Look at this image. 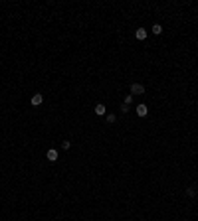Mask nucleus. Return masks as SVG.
<instances>
[{
  "label": "nucleus",
  "mask_w": 198,
  "mask_h": 221,
  "mask_svg": "<svg viewBox=\"0 0 198 221\" xmlns=\"http://www.w3.org/2000/svg\"><path fill=\"white\" fill-rule=\"evenodd\" d=\"M95 115H97V116H103V115H107V109H105V105H103V103H99V105H95Z\"/></svg>",
  "instance_id": "7ed1b4c3"
},
{
  "label": "nucleus",
  "mask_w": 198,
  "mask_h": 221,
  "mask_svg": "<svg viewBox=\"0 0 198 221\" xmlns=\"http://www.w3.org/2000/svg\"><path fill=\"white\" fill-rule=\"evenodd\" d=\"M186 195H188V198H194V195H196V190H194V187H186Z\"/></svg>",
  "instance_id": "6e6552de"
},
{
  "label": "nucleus",
  "mask_w": 198,
  "mask_h": 221,
  "mask_svg": "<svg viewBox=\"0 0 198 221\" xmlns=\"http://www.w3.org/2000/svg\"><path fill=\"white\" fill-rule=\"evenodd\" d=\"M147 112H149V109H147V105H137V115L139 116H147Z\"/></svg>",
  "instance_id": "39448f33"
},
{
  "label": "nucleus",
  "mask_w": 198,
  "mask_h": 221,
  "mask_svg": "<svg viewBox=\"0 0 198 221\" xmlns=\"http://www.w3.org/2000/svg\"><path fill=\"white\" fill-rule=\"evenodd\" d=\"M125 105H131V103H133V95H127V97H125Z\"/></svg>",
  "instance_id": "9b49d317"
},
{
  "label": "nucleus",
  "mask_w": 198,
  "mask_h": 221,
  "mask_svg": "<svg viewBox=\"0 0 198 221\" xmlns=\"http://www.w3.org/2000/svg\"><path fill=\"white\" fill-rule=\"evenodd\" d=\"M145 93V85H141V83H131V95H143Z\"/></svg>",
  "instance_id": "f257e3e1"
},
{
  "label": "nucleus",
  "mask_w": 198,
  "mask_h": 221,
  "mask_svg": "<svg viewBox=\"0 0 198 221\" xmlns=\"http://www.w3.org/2000/svg\"><path fill=\"white\" fill-rule=\"evenodd\" d=\"M69 146H71L69 140H64V142H62V148H64V150H69Z\"/></svg>",
  "instance_id": "9d476101"
},
{
  "label": "nucleus",
  "mask_w": 198,
  "mask_h": 221,
  "mask_svg": "<svg viewBox=\"0 0 198 221\" xmlns=\"http://www.w3.org/2000/svg\"><path fill=\"white\" fill-rule=\"evenodd\" d=\"M105 119H107V123H115V119H117V116L113 115V112H109V115H105Z\"/></svg>",
  "instance_id": "1a4fd4ad"
},
{
  "label": "nucleus",
  "mask_w": 198,
  "mask_h": 221,
  "mask_svg": "<svg viewBox=\"0 0 198 221\" xmlns=\"http://www.w3.org/2000/svg\"><path fill=\"white\" fill-rule=\"evenodd\" d=\"M153 34L155 36H161L163 34V26H161V24H155V26H153Z\"/></svg>",
  "instance_id": "0eeeda50"
},
{
  "label": "nucleus",
  "mask_w": 198,
  "mask_h": 221,
  "mask_svg": "<svg viewBox=\"0 0 198 221\" xmlns=\"http://www.w3.org/2000/svg\"><path fill=\"white\" fill-rule=\"evenodd\" d=\"M135 37H137V40H145L147 37V30L145 28H139V30L135 32Z\"/></svg>",
  "instance_id": "423d86ee"
},
{
  "label": "nucleus",
  "mask_w": 198,
  "mask_h": 221,
  "mask_svg": "<svg viewBox=\"0 0 198 221\" xmlns=\"http://www.w3.org/2000/svg\"><path fill=\"white\" fill-rule=\"evenodd\" d=\"M46 158H48L50 162H56L58 160V150L56 148H50L48 152H46Z\"/></svg>",
  "instance_id": "f03ea898"
},
{
  "label": "nucleus",
  "mask_w": 198,
  "mask_h": 221,
  "mask_svg": "<svg viewBox=\"0 0 198 221\" xmlns=\"http://www.w3.org/2000/svg\"><path fill=\"white\" fill-rule=\"evenodd\" d=\"M121 112H129V105H125V103H123V105H121Z\"/></svg>",
  "instance_id": "f8f14e48"
},
{
  "label": "nucleus",
  "mask_w": 198,
  "mask_h": 221,
  "mask_svg": "<svg viewBox=\"0 0 198 221\" xmlns=\"http://www.w3.org/2000/svg\"><path fill=\"white\" fill-rule=\"evenodd\" d=\"M42 101H44V97H42V95H40V93H36V95H34V97L30 99V103H32V105H34V107H38V105H42Z\"/></svg>",
  "instance_id": "20e7f679"
}]
</instances>
